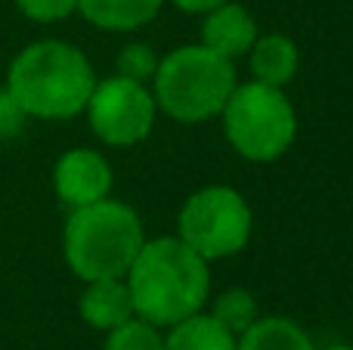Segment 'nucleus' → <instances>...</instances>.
I'll use <instances>...</instances> for the list:
<instances>
[{"instance_id":"a211bd4d","label":"nucleus","mask_w":353,"mask_h":350,"mask_svg":"<svg viewBox=\"0 0 353 350\" xmlns=\"http://www.w3.org/2000/svg\"><path fill=\"white\" fill-rule=\"evenodd\" d=\"M16 10L31 22L50 25L78 12V0H16Z\"/></svg>"},{"instance_id":"412c9836","label":"nucleus","mask_w":353,"mask_h":350,"mask_svg":"<svg viewBox=\"0 0 353 350\" xmlns=\"http://www.w3.org/2000/svg\"><path fill=\"white\" fill-rule=\"evenodd\" d=\"M316 350H353V344H329V347H316Z\"/></svg>"},{"instance_id":"9d476101","label":"nucleus","mask_w":353,"mask_h":350,"mask_svg":"<svg viewBox=\"0 0 353 350\" xmlns=\"http://www.w3.org/2000/svg\"><path fill=\"white\" fill-rule=\"evenodd\" d=\"M78 313L97 332H112L115 326L128 322L134 313V301L124 279H93L84 282V291L78 298Z\"/></svg>"},{"instance_id":"f8f14e48","label":"nucleus","mask_w":353,"mask_h":350,"mask_svg":"<svg viewBox=\"0 0 353 350\" xmlns=\"http://www.w3.org/2000/svg\"><path fill=\"white\" fill-rule=\"evenodd\" d=\"M168 0H78V12L99 31L130 34L155 22Z\"/></svg>"},{"instance_id":"aec40b11","label":"nucleus","mask_w":353,"mask_h":350,"mask_svg":"<svg viewBox=\"0 0 353 350\" xmlns=\"http://www.w3.org/2000/svg\"><path fill=\"white\" fill-rule=\"evenodd\" d=\"M168 3H174L186 16H205V12H211L214 6L226 3V0H168Z\"/></svg>"},{"instance_id":"6e6552de","label":"nucleus","mask_w":353,"mask_h":350,"mask_svg":"<svg viewBox=\"0 0 353 350\" xmlns=\"http://www.w3.org/2000/svg\"><path fill=\"white\" fill-rule=\"evenodd\" d=\"M112 186H115L112 161L97 149L74 146L62 152L53 165V192L68 211L109 198Z\"/></svg>"},{"instance_id":"4468645a","label":"nucleus","mask_w":353,"mask_h":350,"mask_svg":"<svg viewBox=\"0 0 353 350\" xmlns=\"http://www.w3.org/2000/svg\"><path fill=\"white\" fill-rule=\"evenodd\" d=\"M165 350H236V335L226 332L208 310L165 329Z\"/></svg>"},{"instance_id":"0eeeda50","label":"nucleus","mask_w":353,"mask_h":350,"mask_svg":"<svg viewBox=\"0 0 353 350\" xmlns=\"http://www.w3.org/2000/svg\"><path fill=\"white\" fill-rule=\"evenodd\" d=\"M84 115L93 136L103 146L130 149L155 130L159 105H155L149 84L121 78V74H109L103 81L97 78Z\"/></svg>"},{"instance_id":"20e7f679","label":"nucleus","mask_w":353,"mask_h":350,"mask_svg":"<svg viewBox=\"0 0 353 350\" xmlns=\"http://www.w3.org/2000/svg\"><path fill=\"white\" fill-rule=\"evenodd\" d=\"M236 84V62L217 56L205 43H183L159 59L149 90L159 115L180 124H205L223 112Z\"/></svg>"},{"instance_id":"423d86ee","label":"nucleus","mask_w":353,"mask_h":350,"mask_svg":"<svg viewBox=\"0 0 353 350\" xmlns=\"http://www.w3.org/2000/svg\"><path fill=\"white\" fill-rule=\"evenodd\" d=\"M254 233V211L236 186L211 183L186 196L176 211V233L208 264L236 258Z\"/></svg>"},{"instance_id":"f3484780","label":"nucleus","mask_w":353,"mask_h":350,"mask_svg":"<svg viewBox=\"0 0 353 350\" xmlns=\"http://www.w3.org/2000/svg\"><path fill=\"white\" fill-rule=\"evenodd\" d=\"M159 59L161 56L155 53L152 43H146V41L124 43L121 53H118V62H115V74L130 78V81H140V84H149L155 68H159Z\"/></svg>"},{"instance_id":"1a4fd4ad","label":"nucleus","mask_w":353,"mask_h":350,"mask_svg":"<svg viewBox=\"0 0 353 350\" xmlns=\"http://www.w3.org/2000/svg\"><path fill=\"white\" fill-rule=\"evenodd\" d=\"M257 34H261V25L251 16V10H245L236 0H226V3L214 6L211 12L201 16L199 43H205L208 50H214V53L223 56V59L236 62V59H242V56H248Z\"/></svg>"},{"instance_id":"dca6fc26","label":"nucleus","mask_w":353,"mask_h":350,"mask_svg":"<svg viewBox=\"0 0 353 350\" xmlns=\"http://www.w3.org/2000/svg\"><path fill=\"white\" fill-rule=\"evenodd\" d=\"M103 350H165V329L130 316L128 322L105 332Z\"/></svg>"},{"instance_id":"39448f33","label":"nucleus","mask_w":353,"mask_h":350,"mask_svg":"<svg viewBox=\"0 0 353 350\" xmlns=\"http://www.w3.org/2000/svg\"><path fill=\"white\" fill-rule=\"evenodd\" d=\"M217 118L232 152L254 165L279 161L298 136V112L288 93L257 81H239Z\"/></svg>"},{"instance_id":"9b49d317","label":"nucleus","mask_w":353,"mask_h":350,"mask_svg":"<svg viewBox=\"0 0 353 350\" xmlns=\"http://www.w3.org/2000/svg\"><path fill=\"white\" fill-rule=\"evenodd\" d=\"M301 68V50L288 34L270 31V34H257L254 47L248 50V72L251 81L267 87H282L285 90L294 81Z\"/></svg>"},{"instance_id":"7ed1b4c3","label":"nucleus","mask_w":353,"mask_h":350,"mask_svg":"<svg viewBox=\"0 0 353 350\" xmlns=\"http://www.w3.org/2000/svg\"><path fill=\"white\" fill-rule=\"evenodd\" d=\"M143 242L146 229L137 208L109 196L103 202L68 211L62 227V258L81 282L124 279Z\"/></svg>"},{"instance_id":"6ab92c4d","label":"nucleus","mask_w":353,"mask_h":350,"mask_svg":"<svg viewBox=\"0 0 353 350\" xmlns=\"http://www.w3.org/2000/svg\"><path fill=\"white\" fill-rule=\"evenodd\" d=\"M25 121H28V115L19 109V103L10 96V90L0 87V140H12V136H19L22 127H25Z\"/></svg>"},{"instance_id":"f03ea898","label":"nucleus","mask_w":353,"mask_h":350,"mask_svg":"<svg viewBox=\"0 0 353 350\" xmlns=\"http://www.w3.org/2000/svg\"><path fill=\"white\" fill-rule=\"evenodd\" d=\"M97 87L87 53L68 41H34L12 56L6 68V90L28 118L68 121L84 115L87 99Z\"/></svg>"},{"instance_id":"ddd939ff","label":"nucleus","mask_w":353,"mask_h":350,"mask_svg":"<svg viewBox=\"0 0 353 350\" xmlns=\"http://www.w3.org/2000/svg\"><path fill=\"white\" fill-rule=\"evenodd\" d=\"M236 350H316L307 329L292 316H257L236 338Z\"/></svg>"},{"instance_id":"2eb2a0df","label":"nucleus","mask_w":353,"mask_h":350,"mask_svg":"<svg viewBox=\"0 0 353 350\" xmlns=\"http://www.w3.org/2000/svg\"><path fill=\"white\" fill-rule=\"evenodd\" d=\"M208 313H211L226 332H232L239 338V335L261 316V307H257V298L251 295L248 289H239L236 285V289L220 291V295L211 301V310H208Z\"/></svg>"},{"instance_id":"f257e3e1","label":"nucleus","mask_w":353,"mask_h":350,"mask_svg":"<svg viewBox=\"0 0 353 350\" xmlns=\"http://www.w3.org/2000/svg\"><path fill=\"white\" fill-rule=\"evenodd\" d=\"M134 313L168 329L211 301V264L180 236L146 239L124 273Z\"/></svg>"}]
</instances>
